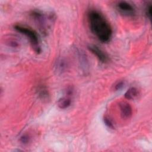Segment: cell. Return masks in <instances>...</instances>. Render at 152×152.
<instances>
[{
  "mask_svg": "<svg viewBox=\"0 0 152 152\" xmlns=\"http://www.w3.org/2000/svg\"><path fill=\"white\" fill-rule=\"evenodd\" d=\"M39 97L42 100H47L49 99V94L48 90L44 86H39L37 90Z\"/></svg>",
  "mask_w": 152,
  "mask_h": 152,
  "instance_id": "cell-10",
  "label": "cell"
},
{
  "mask_svg": "<svg viewBox=\"0 0 152 152\" xmlns=\"http://www.w3.org/2000/svg\"><path fill=\"white\" fill-rule=\"evenodd\" d=\"M124 85V82L123 81H118L113 86V90L116 91L121 89Z\"/></svg>",
  "mask_w": 152,
  "mask_h": 152,
  "instance_id": "cell-16",
  "label": "cell"
},
{
  "mask_svg": "<svg viewBox=\"0 0 152 152\" xmlns=\"http://www.w3.org/2000/svg\"><path fill=\"white\" fill-rule=\"evenodd\" d=\"M68 67V64L66 61V59L63 58H59L56 62L55 68H56V70L59 73L64 72L66 70H67Z\"/></svg>",
  "mask_w": 152,
  "mask_h": 152,
  "instance_id": "cell-7",
  "label": "cell"
},
{
  "mask_svg": "<svg viewBox=\"0 0 152 152\" xmlns=\"http://www.w3.org/2000/svg\"><path fill=\"white\" fill-rule=\"evenodd\" d=\"M119 109L121 116L123 118L128 119L131 118L132 114V109L128 103L126 102H121L119 103Z\"/></svg>",
  "mask_w": 152,
  "mask_h": 152,
  "instance_id": "cell-6",
  "label": "cell"
},
{
  "mask_svg": "<svg viewBox=\"0 0 152 152\" xmlns=\"http://www.w3.org/2000/svg\"><path fill=\"white\" fill-rule=\"evenodd\" d=\"M151 8H152V6L151 3L147 4L145 8V15L149 20H151Z\"/></svg>",
  "mask_w": 152,
  "mask_h": 152,
  "instance_id": "cell-13",
  "label": "cell"
},
{
  "mask_svg": "<svg viewBox=\"0 0 152 152\" xmlns=\"http://www.w3.org/2000/svg\"><path fill=\"white\" fill-rule=\"evenodd\" d=\"M117 10L126 17H133L135 14V9L130 3L126 1H119L116 4Z\"/></svg>",
  "mask_w": 152,
  "mask_h": 152,
  "instance_id": "cell-4",
  "label": "cell"
},
{
  "mask_svg": "<svg viewBox=\"0 0 152 152\" xmlns=\"http://www.w3.org/2000/svg\"><path fill=\"white\" fill-rule=\"evenodd\" d=\"M30 137L29 135H28L27 134H23V135L21 136V137L20 138V142L24 145L27 144L30 142Z\"/></svg>",
  "mask_w": 152,
  "mask_h": 152,
  "instance_id": "cell-14",
  "label": "cell"
},
{
  "mask_svg": "<svg viewBox=\"0 0 152 152\" xmlns=\"http://www.w3.org/2000/svg\"><path fill=\"white\" fill-rule=\"evenodd\" d=\"M71 103V100L69 96H65L59 99L57 104L60 109H65L68 108Z\"/></svg>",
  "mask_w": 152,
  "mask_h": 152,
  "instance_id": "cell-8",
  "label": "cell"
},
{
  "mask_svg": "<svg viewBox=\"0 0 152 152\" xmlns=\"http://www.w3.org/2000/svg\"><path fill=\"white\" fill-rule=\"evenodd\" d=\"M88 49L90 51L92 52L97 58L102 63L106 64L109 61V58L107 55L99 47L95 45H90L88 46Z\"/></svg>",
  "mask_w": 152,
  "mask_h": 152,
  "instance_id": "cell-5",
  "label": "cell"
},
{
  "mask_svg": "<svg viewBox=\"0 0 152 152\" xmlns=\"http://www.w3.org/2000/svg\"><path fill=\"white\" fill-rule=\"evenodd\" d=\"M139 94V91L135 87L129 88L125 93V97L128 100H133L135 99Z\"/></svg>",
  "mask_w": 152,
  "mask_h": 152,
  "instance_id": "cell-9",
  "label": "cell"
},
{
  "mask_svg": "<svg viewBox=\"0 0 152 152\" xmlns=\"http://www.w3.org/2000/svg\"><path fill=\"white\" fill-rule=\"evenodd\" d=\"M78 52V57H79V60H80V63L81 64V65L82 66V68L84 69V71L87 70V68L88 67V62L87 58L86 57V55L80 52Z\"/></svg>",
  "mask_w": 152,
  "mask_h": 152,
  "instance_id": "cell-11",
  "label": "cell"
},
{
  "mask_svg": "<svg viewBox=\"0 0 152 152\" xmlns=\"http://www.w3.org/2000/svg\"><path fill=\"white\" fill-rule=\"evenodd\" d=\"M30 16L37 24L40 32L47 35L56 17L54 13L44 12L39 10H34L30 12Z\"/></svg>",
  "mask_w": 152,
  "mask_h": 152,
  "instance_id": "cell-2",
  "label": "cell"
},
{
  "mask_svg": "<svg viewBox=\"0 0 152 152\" xmlns=\"http://www.w3.org/2000/svg\"><path fill=\"white\" fill-rule=\"evenodd\" d=\"M7 43L8 46L12 48H17L19 46L18 42L15 39H8L7 40Z\"/></svg>",
  "mask_w": 152,
  "mask_h": 152,
  "instance_id": "cell-15",
  "label": "cell"
},
{
  "mask_svg": "<svg viewBox=\"0 0 152 152\" xmlns=\"http://www.w3.org/2000/svg\"><path fill=\"white\" fill-rule=\"evenodd\" d=\"M14 27L17 31L24 34L27 37L30 42L32 48L36 53H40L41 47L40 45L39 37L37 33L34 30L30 27L21 24H16L14 26Z\"/></svg>",
  "mask_w": 152,
  "mask_h": 152,
  "instance_id": "cell-3",
  "label": "cell"
},
{
  "mask_svg": "<svg viewBox=\"0 0 152 152\" xmlns=\"http://www.w3.org/2000/svg\"><path fill=\"white\" fill-rule=\"evenodd\" d=\"M88 22L91 32L103 43L110 41L112 36V29L107 20L99 11L90 10L87 14Z\"/></svg>",
  "mask_w": 152,
  "mask_h": 152,
  "instance_id": "cell-1",
  "label": "cell"
},
{
  "mask_svg": "<svg viewBox=\"0 0 152 152\" xmlns=\"http://www.w3.org/2000/svg\"><path fill=\"white\" fill-rule=\"evenodd\" d=\"M103 121L105 125L110 129H114L115 125L113 122V121L107 116H104L103 117Z\"/></svg>",
  "mask_w": 152,
  "mask_h": 152,
  "instance_id": "cell-12",
  "label": "cell"
}]
</instances>
